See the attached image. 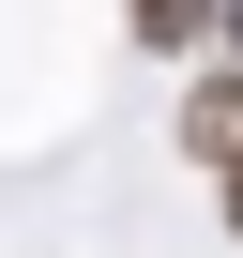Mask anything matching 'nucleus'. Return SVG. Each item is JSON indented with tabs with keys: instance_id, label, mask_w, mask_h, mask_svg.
Masks as SVG:
<instances>
[{
	"instance_id": "nucleus-1",
	"label": "nucleus",
	"mask_w": 243,
	"mask_h": 258,
	"mask_svg": "<svg viewBox=\"0 0 243 258\" xmlns=\"http://www.w3.org/2000/svg\"><path fill=\"white\" fill-rule=\"evenodd\" d=\"M183 152L228 182L243 167V61H198V91H183Z\"/></svg>"
},
{
	"instance_id": "nucleus-3",
	"label": "nucleus",
	"mask_w": 243,
	"mask_h": 258,
	"mask_svg": "<svg viewBox=\"0 0 243 258\" xmlns=\"http://www.w3.org/2000/svg\"><path fill=\"white\" fill-rule=\"evenodd\" d=\"M228 243H243V167H228Z\"/></svg>"
},
{
	"instance_id": "nucleus-2",
	"label": "nucleus",
	"mask_w": 243,
	"mask_h": 258,
	"mask_svg": "<svg viewBox=\"0 0 243 258\" xmlns=\"http://www.w3.org/2000/svg\"><path fill=\"white\" fill-rule=\"evenodd\" d=\"M122 31L152 61H198V46H228V0H122Z\"/></svg>"
}]
</instances>
